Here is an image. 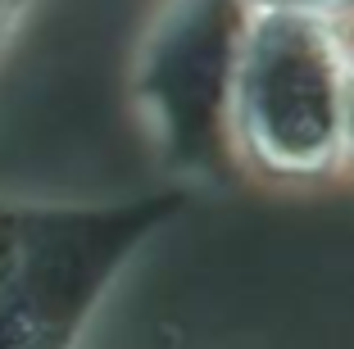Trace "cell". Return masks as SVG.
Wrapping results in <instances>:
<instances>
[{
	"label": "cell",
	"mask_w": 354,
	"mask_h": 349,
	"mask_svg": "<svg viewBox=\"0 0 354 349\" xmlns=\"http://www.w3.org/2000/svg\"><path fill=\"white\" fill-rule=\"evenodd\" d=\"M345 136L354 145V77H350V91H345Z\"/></svg>",
	"instance_id": "3957f363"
},
{
	"label": "cell",
	"mask_w": 354,
	"mask_h": 349,
	"mask_svg": "<svg viewBox=\"0 0 354 349\" xmlns=\"http://www.w3.org/2000/svg\"><path fill=\"white\" fill-rule=\"evenodd\" d=\"M268 10H291V14H313V10H327V5H341V0H259Z\"/></svg>",
	"instance_id": "7a4b0ae2"
},
{
	"label": "cell",
	"mask_w": 354,
	"mask_h": 349,
	"mask_svg": "<svg viewBox=\"0 0 354 349\" xmlns=\"http://www.w3.org/2000/svg\"><path fill=\"white\" fill-rule=\"evenodd\" d=\"M341 55L309 14L272 10L241 64V113L254 145L286 168H313L345 132Z\"/></svg>",
	"instance_id": "6da1fadb"
},
{
	"label": "cell",
	"mask_w": 354,
	"mask_h": 349,
	"mask_svg": "<svg viewBox=\"0 0 354 349\" xmlns=\"http://www.w3.org/2000/svg\"><path fill=\"white\" fill-rule=\"evenodd\" d=\"M5 14H10V0H0V28H5Z\"/></svg>",
	"instance_id": "277c9868"
}]
</instances>
